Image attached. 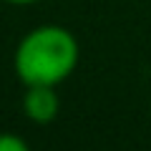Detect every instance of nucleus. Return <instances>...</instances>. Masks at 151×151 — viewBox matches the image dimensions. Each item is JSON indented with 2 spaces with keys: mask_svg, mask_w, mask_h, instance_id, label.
Listing matches in <instances>:
<instances>
[{
  "mask_svg": "<svg viewBox=\"0 0 151 151\" xmlns=\"http://www.w3.org/2000/svg\"><path fill=\"white\" fill-rule=\"evenodd\" d=\"M0 151H30L28 144L15 134H0Z\"/></svg>",
  "mask_w": 151,
  "mask_h": 151,
  "instance_id": "3",
  "label": "nucleus"
},
{
  "mask_svg": "<svg viewBox=\"0 0 151 151\" xmlns=\"http://www.w3.org/2000/svg\"><path fill=\"white\" fill-rule=\"evenodd\" d=\"M5 3H13V5H30L35 0H5Z\"/></svg>",
  "mask_w": 151,
  "mask_h": 151,
  "instance_id": "4",
  "label": "nucleus"
},
{
  "mask_svg": "<svg viewBox=\"0 0 151 151\" xmlns=\"http://www.w3.org/2000/svg\"><path fill=\"white\" fill-rule=\"evenodd\" d=\"M58 93L55 86H28L23 98V111L35 124H50L58 116Z\"/></svg>",
  "mask_w": 151,
  "mask_h": 151,
  "instance_id": "2",
  "label": "nucleus"
},
{
  "mask_svg": "<svg viewBox=\"0 0 151 151\" xmlns=\"http://www.w3.org/2000/svg\"><path fill=\"white\" fill-rule=\"evenodd\" d=\"M78 63V43L65 28L43 25L28 33L15 50V73L25 86H58Z\"/></svg>",
  "mask_w": 151,
  "mask_h": 151,
  "instance_id": "1",
  "label": "nucleus"
}]
</instances>
